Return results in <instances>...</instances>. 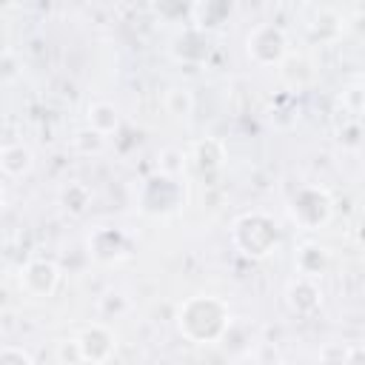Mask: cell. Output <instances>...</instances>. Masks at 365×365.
Instances as JSON below:
<instances>
[{
  "label": "cell",
  "mask_w": 365,
  "mask_h": 365,
  "mask_svg": "<svg viewBox=\"0 0 365 365\" xmlns=\"http://www.w3.org/2000/svg\"><path fill=\"white\" fill-rule=\"evenodd\" d=\"M60 202H63V208H66L68 214H83L86 205L91 202V191H88L83 182H68V185L63 188V194H60Z\"/></svg>",
  "instance_id": "obj_11"
},
{
  "label": "cell",
  "mask_w": 365,
  "mask_h": 365,
  "mask_svg": "<svg viewBox=\"0 0 365 365\" xmlns=\"http://www.w3.org/2000/svg\"><path fill=\"white\" fill-rule=\"evenodd\" d=\"M234 234H248V240H240L237 248L245 254V257H268L277 242H279V228L277 222L262 214V211H254V214H245L234 222Z\"/></svg>",
  "instance_id": "obj_2"
},
{
  "label": "cell",
  "mask_w": 365,
  "mask_h": 365,
  "mask_svg": "<svg viewBox=\"0 0 365 365\" xmlns=\"http://www.w3.org/2000/svg\"><path fill=\"white\" fill-rule=\"evenodd\" d=\"M194 160H197V165H200V168H205V171L220 168V165H222V160H225V148H222V143H220V140L205 137V140L194 143Z\"/></svg>",
  "instance_id": "obj_10"
},
{
  "label": "cell",
  "mask_w": 365,
  "mask_h": 365,
  "mask_svg": "<svg viewBox=\"0 0 365 365\" xmlns=\"http://www.w3.org/2000/svg\"><path fill=\"white\" fill-rule=\"evenodd\" d=\"M0 365H34V359H31V354L26 348L3 345L0 348Z\"/></svg>",
  "instance_id": "obj_16"
},
{
  "label": "cell",
  "mask_w": 365,
  "mask_h": 365,
  "mask_svg": "<svg viewBox=\"0 0 365 365\" xmlns=\"http://www.w3.org/2000/svg\"><path fill=\"white\" fill-rule=\"evenodd\" d=\"M60 285V271L51 259H29L26 268L20 271V288L29 294V297H51Z\"/></svg>",
  "instance_id": "obj_4"
},
{
  "label": "cell",
  "mask_w": 365,
  "mask_h": 365,
  "mask_svg": "<svg viewBox=\"0 0 365 365\" xmlns=\"http://www.w3.org/2000/svg\"><path fill=\"white\" fill-rule=\"evenodd\" d=\"M57 356L63 365H83V356H80V348H77V339H63L57 345Z\"/></svg>",
  "instance_id": "obj_17"
},
{
  "label": "cell",
  "mask_w": 365,
  "mask_h": 365,
  "mask_svg": "<svg viewBox=\"0 0 365 365\" xmlns=\"http://www.w3.org/2000/svg\"><path fill=\"white\" fill-rule=\"evenodd\" d=\"M348 354H351L348 345L328 342V345H322V351H319V365H345Z\"/></svg>",
  "instance_id": "obj_15"
},
{
  "label": "cell",
  "mask_w": 365,
  "mask_h": 365,
  "mask_svg": "<svg viewBox=\"0 0 365 365\" xmlns=\"http://www.w3.org/2000/svg\"><path fill=\"white\" fill-rule=\"evenodd\" d=\"M228 322H231V311L217 297H191L177 311L180 334H185L197 345L217 342L228 331Z\"/></svg>",
  "instance_id": "obj_1"
},
{
  "label": "cell",
  "mask_w": 365,
  "mask_h": 365,
  "mask_svg": "<svg viewBox=\"0 0 365 365\" xmlns=\"http://www.w3.org/2000/svg\"><path fill=\"white\" fill-rule=\"evenodd\" d=\"M245 51L257 66H279L288 54V37L279 26L259 23L245 37Z\"/></svg>",
  "instance_id": "obj_3"
},
{
  "label": "cell",
  "mask_w": 365,
  "mask_h": 365,
  "mask_svg": "<svg viewBox=\"0 0 365 365\" xmlns=\"http://www.w3.org/2000/svg\"><path fill=\"white\" fill-rule=\"evenodd\" d=\"M288 305H291L297 314H311V311H317V308L322 305V294H319V288L314 285V279H305V277L294 279V282L288 285Z\"/></svg>",
  "instance_id": "obj_7"
},
{
  "label": "cell",
  "mask_w": 365,
  "mask_h": 365,
  "mask_svg": "<svg viewBox=\"0 0 365 365\" xmlns=\"http://www.w3.org/2000/svg\"><path fill=\"white\" fill-rule=\"evenodd\" d=\"M165 108H168V114H174L177 120H188L191 111H194V97H191V91H188V88H171V91L165 94Z\"/></svg>",
  "instance_id": "obj_12"
},
{
  "label": "cell",
  "mask_w": 365,
  "mask_h": 365,
  "mask_svg": "<svg viewBox=\"0 0 365 365\" xmlns=\"http://www.w3.org/2000/svg\"><path fill=\"white\" fill-rule=\"evenodd\" d=\"M114 334L103 325V322H94V325H88L80 336H77V348H80V356H83V362H88V365H106L108 362V356L114 354Z\"/></svg>",
  "instance_id": "obj_5"
},
{
  "label": "cell",
  "mask_w": 365,
  "mask_h": 365,
  "mask_svg": "<svg viewBox=\"0 0 365 365\" xmlns=\"http://www.w3.org/2000/svg\"><path fill=\"white\" fill-rule=\"evenodd\" d=\"M88 128L97 131V134H111L120 128V111L114 103H106V100H97L88 106Z\"/></svg>",
  "instance_id": "obj_8"
},
{
  "label": "cell",
  "mask_w": 365,
  "mask_h": 365,
  "mask_svg": "<svg viewBox=\"0 0 365 365\" xmlns=\"http://www.w3.org/2000/svg\"><path fill=\"white\" fill-rule=\"evenodd\" d=\"M328 257L319 245H302L299 254H297V268L305 279H314V277H322V268H325Z\"/></svg>",
  "instance_id": "obj_9"
},
{
  "label": "cell",
  "mask_w": 365,
  "mask_h": 365,
  "mask_svg": "<svg viewBox=\"0 0 365 365\" xmlns=\"http://www.w3.org/2000/svg\"><path fill=\"white\" fill-rule=\"evenodd\" d=\"M34 168V154L29 145L23 143H11V145H3L0 148V171L11 180H20L26 177L29 171Z\"/></svg>",
  "instance_id": "obj_6"
},
{
  "label": "cell",
  "mask_w": 365,
  "mask_h": 365,
  "mask_svg": "<svg viewBox=\"0 0 365 365\" xmlns=\"http://www.w3.org/2000/svg\"><path fill=\"white\" fill-rule=\"evenodd\" d=\"M3 205H6V191H3V185H0V211H3Z\"/></svg>",
  "instance_id": "obj_19"
},
{
  "label": "cell",
  "mask_w": 365,
  "mask_h": 365,
  "mask_svg": "<svg viewBox=\"0 0 365 365\" xmlns=\"http://www.w3.org/2000/svg\"><path fill=\"white\" fill-rule=\"evenodd\" d=\"M74 148L80 151V154H100L103 148H106V137L103 134H97V131H91L88 125L86 128H80L77 134H74Z\"/></svg>",
  "instance_id": "obj_13"
},
{
  "label": "cell",
  "mask_w": 365,
  "mask_h": 365,
  "mask_svg": "<svg viewBox=\"0 0 365 365\" xmlns=\"http://www.w3.org/2000/svg\"><path fill=\"white\" fill-rule=\"evenodd\" d=\"M345 365H362V348H359V345H354V348H351V354H348Z\"/></svg>",
  "instance_id": "obj_18"
},
{
  "label": "cell",
  "mask_w": 365,
  "mask_h": 365,
  "mask_svg": "<svg viewBox=\"0 0 365 365\" xmlns=\"http://www.w3.org/2000/svg\"><path fill=\"white\" fill-rule=\"evenodd\" d=\"M182 165H185V154L180 148H163L160 151V171H163V177L174 180L182 171Z\"/></svg>",
  "instance_id": "obj_14"
}]
</instances>
